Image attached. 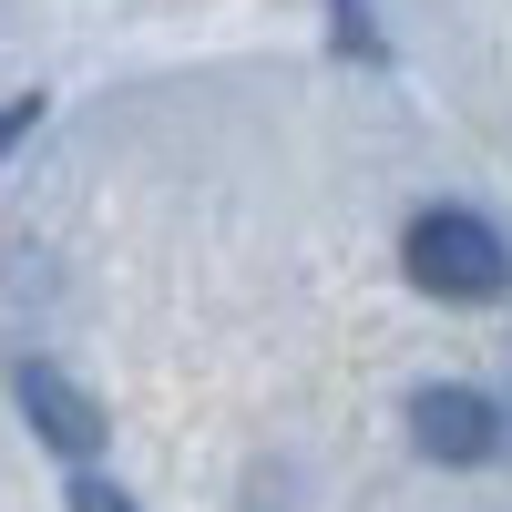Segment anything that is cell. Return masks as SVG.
I'll list each match as a JSON object with an SVG mask.
<instances>
[{"mask_svg":"<svg viewBox=\"0 0 512 512\" xmlns=\"http://www.w3.org/2000/svg\"><path fill=\"white\" fill-rule=\"evenodd\" d=\"M400 267H410V287H420V297L482 308V297H502V277H512V246H502V226H482V216H472V205H431V216H410Z\"/></svg>","mask_w":512,"mask_h":512,"instance_id":"1","label":"cell"},{"mask_svg":"<svg viewBox=\"0 0 512 512\" xmlns=\"http://www.w3.org/2000/svg\"><path fill=\"white\" fill-rule=\"evenodd\" d=\"M410 451L420 461H451V472H461V461H492L502 451V410L482 390H420L410 400Z\"/></svg>","mask_w":512,"mask_h":512,"instance_id":"2","label":"cell"},{"mask_svg":"<svg viewBox=\"0 0 512 512\" xmlns=\"http://www.w3.org/2000/svg\"><path fill=\"white\" fill-rule=\"evenodd\" d=\"M72 512H134V502H123L103 472H82V482H72Z\"/></svg>","mask_w":512,"mask_h":512,"instance_id":"4","label":"cell"},{"mask_svg":"<svg viewBox=\"0 0 512 512\" xmlns=\"http://www.w3.org/2000/svg\"><path fill=\"white\" fill-rule=\"evenodd\" d=\"M11 390H21L31 431L52 441V451H72V461H93V451H103V410H93V390H82V379H62L52 359H21V369H11Z\"/></svg>","mask_w":512,"mask_h":512,"instance_id":"3","label":"cell"}]
</instances>
